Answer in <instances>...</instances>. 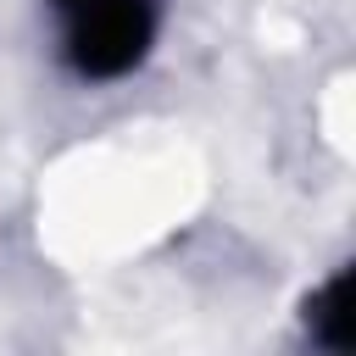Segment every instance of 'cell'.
Masks as SVG:
<instances>
[{"label": "cell", "mask_w": 356, "mask_h": 356, "mask_svg": "<svg viewBox=\"0 0 356 356\" xmlns=\"http://www.w3.org/2000/svg\"><path fill=\"white\" fill-rule=\"evenodd\" d=\"M317 328H323V339L339 345V350L356 345V328H350V273H339V278L323 289V300H317Z\"/></svg>", "instance_id": "7a4b0ae2"}, {"label": "cell", "mask_w": 356, "mask_h": 356, "mask_svg": "<svg viewBox=\"0 0 356 356\" xmlns=\"http://www.w3.org/2000/svg\"><path fill=\"white\" fill-rule=\"evenodd\" d=\"M72 61L89 78H117L128 72L156 28L150 0H72Z\"/></svg>", "instance_id": "6da1fadb"}]
</instances>
